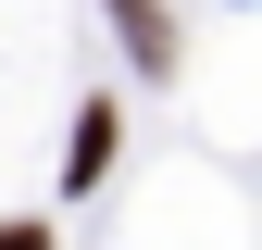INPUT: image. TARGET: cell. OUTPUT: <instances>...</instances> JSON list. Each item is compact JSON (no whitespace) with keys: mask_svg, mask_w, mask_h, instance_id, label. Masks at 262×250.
<instances>
[{"mask_svg":"<svg viewBox=\"0 0 262 250\" xmlns=\"http://www.w3.org/2000/svg\"><path fill=\"white\" fill-rule=\"evenodd\" d=\"M100 163H113V113H88V125H75V163H62V175H75V187H100Z\"/></svg>","mask_w":262,"mask_h":250,"instance_id":"7a4b0ae2","label":"cell"},{"mask_svg":"<svg viewBox=\"0 0 262 250\" xmlns=\"http://www.w3.org/2000/svg\"><path fill=\"white\" fill-rule=\"evenodd\" d=\"M0 250H50V225H0Z\"/></svg>","mask_w":262,"mask_h":250,"instance_id":"3957f363","label":"cell"},{"mask_svg":"<svg viewBox=\"0 0 262 250\" xmlns=\"http://www.w3.org/2000/svg\"><path fill=\"white\" fill-rule=\"evenodd\" d=\"M113 25H125V50H138L150 75L175 62V13H162V0H113Z\"/></svg>","mask_w":262,"mask_h":250,"instance_id":"6da1fadb","label":"cell"}]
</instances>
